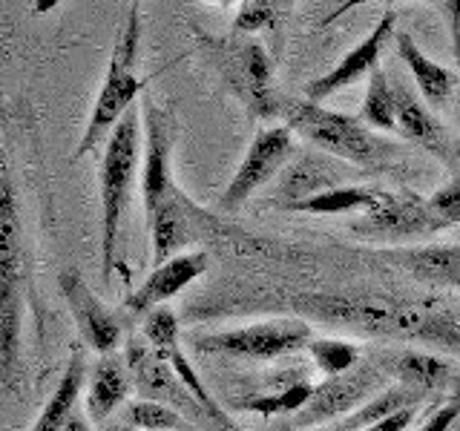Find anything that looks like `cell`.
Segmentation results:
<instances>
[{"mask_svg":"<svg viewBox=\"0 0 460 431\" xmlns=\"http://www.w3.org/2000/svg\"><path fill=\"white\" fill-rule=\"evenodd\" d=\"M291 308L299 320H316L359 337L417 342L435 305L371 294H299L291 299Z\"/></svg>","mask_w":460,"mask_h":431,"instance_id":"6da1fadb","label":"cell"},{"mask_svg":"<svg viewBox=\"0 0 460 431\" xmlns=\"http://www.w3.org/2000/svg\"><path fill=\"white\" fill-rule=\"evenodd\" d=\"M282 119L291 133L311 141L320 153H328L340 162L351 164L357 170L383 172L392 167L402 150L397 144L371 133L357 115H345L337 110H328L323 104H314L305 98H291L282 104Z\"/></svg>","mask_w":460,"mask_h":431,"instance_id":"7a4b0ae2","label":"cell"},{"mask_svg":"<svg viewBox=\"0 0 460 431\" xmlns=\"http://www.w3.org/2000/svg\"><path fill=\"white\" fill-rule=\"evenodd\" d=\"M199 43L208 55V64L219 72L230 95L248 110L253 121H268L282 115L285 101L273 84V61L262 43L234 32L225 38L199 35Z\"/></svg>","mask_w":460,"mask_h":431,"instance_id":"3957f363","label":"cell"},{"mask_svg":"<svg viewBox=\"0 0 460 431\" xmlns=\"http://www.w3.org/2000/svg\"><path fill=\"white\" fill-rule=\"evenodd\" d=\"M141 112L129 110L115 124L107 138L104 162H101V270L110 279L115 268V251H119L121 219L133 190L138 158H141Z\"/></svg>","mask_w":460,"mask_h":431,"instance_id":"277c9868","label":"cell"},{"mask_svg":"<svg viewBox=\"0 0 460 431\" xmlns=\"http://www.w3.org/2000/svg\"><path fill=\"white\" fill-rule=\"evenodd\" d=\"M138 47H141V14H138V6L133 4L127 12L124 26L119 29V38H115L107 75H104L101 92L93 104L90 121H86V127H84L75 158H84L86 153H93L95 144H101V138L110 136L115 129V124H119L124 115L136 107V98L144 86V81L136 72Z\"/></svg>","mask_w":460,"mask_h":431,"instance_id":"5b68a950","label":"cell"},{"mask_svg":"<svg viewBox=\"0 0 460 431\" xmlns=\"http://www.w3.org/2000/svg\"><path fill=\"white\" fill-rule=\"evenodd\" d=\"M23 236L12 187L0 184V380L18 391L21 377V296H23Z\"/></svg>","mask_w":460,"mask_h":431,"instance_id":"8992f818","label":"cell"},{"mask_svg":"<svg viewBox=\"0 0 460 431\" xmlns=\"http://www.w3.org/2000/svg\"><path fill=\"white\" fill-rule=\"evenodd\" d=\"M394 368V351H374L363 356L359 363L340 377H328L325 383L314 385L311 400L302 406L296 414L285 417L279 426H273L270 431H305L320 423L342 420L345 414L357 411L359 406H366L371 397H377L383 391V385Z\"/></svg>","mask_w":460,"mask_h":431,"instance_id":"52a82bcc","label":"cell"},{"mask_svg":"<svg viewBox=\"0 0 460 431\" xmlns=\"http://www.w3.org/2000/svg\"><path fill=\"white\" fill-rule=\"evenodd\" d=\"M314 330L299 316H282V320H268L244 328L219 330V334H205L193 339V348L201 354L219 356H242V359H277L296 351H308Z\"/></svg>","mask_w":460,"mask_h":431,"instance_id":"ba28073f","label":"cell"},{"mask_svg":"<svg viewBox=\"0 0 460 431\" xmlns=\"http://www.w3.org/2000/svg\"><path fill=\"white\" fill-rule=\"evenodd\" d=\"M294 133L282 127H265L253 136L248 153H244L239 170L227 181L225 193L219 198L222 210L236 213L259 187H265L270 179H277L294 158Z\"/></svg>","mask_w":460,"mask_h":431,"instance_id":"9c48e42d","label":"cell"},{"mask_svg":"<svg viewBox=\"0 0 460 431\" xmlns=\"http://www.w3.org/2000/svg\"><path fill=\"white\" fill-rule=\"evenodd\" d=\"M172 144H176V121L172 112L162 107L158 101L147 98L144 101V181H141V196H144V216L147 224L158 207L179 190L172 184Z\"/></svg>","mask_w":460,"mask_h":431,"instance_id":"30bf717a","label":"cell"},{"mask_svg":"<svg viewBox=\"0 0 460 431\" xmlns=\"http://www.w3.org/2000/svg\"><path fill=\"white\" fill-rule=\"evenodd\" d=\"M144 342L164 359L172 368V374L181 380V385L193 394V400L201 406V411L208 414V420L216 431H239L236 423L230 420V414L216 402V397L205 388L196 368L190 365V359L184 356L179 345V320L170 308H155L153 313L144 316Z\"/></svg>","mask_w":460,"mask_h":431,"instance_id":"8fae6325","label":"cell"},{"mask_svg":"<svg viewBox=\"0 0 460 431\" xmlns=\"http://www.w3.org/2000/svg\"><path fill=\"white\" fill-rule=\"evenodd\" d=\"M385 72H388V81H392V92H394L397 133L406 141L417 144L420 150L431 153L446 170H449L457 144L446 133V127L440 124L435 110H429V104L420 98V92H417V86L411 84L406 72L400 66L385 69Z\"/></svg>","mask_w":460,"mask_h":431,"instance_id":"7c38bea8","label":"cell"},{"mask_svg":"<svg viewBox=\"0 0 460 431\" xmlns=\"http://www.w3.org/2000/svg\"><path fill=\"white\" fill-rule=\"evenodd\" d=\"M357 176H363V170L345 164L334 155L305 153L302 158H296L294 164H288L282 170V179L273 187L270 201L277 207L288 210L291 205H299V201H305V198L337 190V187H349V179H357Z\"/></svg>","mask_w":460,"mask_h":431,"instance_id":"4fadbf2b","label":"cell"},{"mask_svg":"<svg viewBox=\"0 0 460 431\" xmlns=\"http://www.w3.org/2000/svg\"><path fill=\"white\" fill-rule=\"evenodd\" d=\"M150 230H153V265L162 268L187 242L210 233H222V224L205 210H199L187 196H181V190H176L153 216Z\"/></svg>","mask_w":460,"mask_h":431,"instance_id":"5bb4252c","label":"cell"},{"mask_svg":"<svg viewBox=\"0 0 460 431\" xmlns=\"http://www.w3.org/2000/svg\"><path fill=\"white\" fill-rule=\"evenodd\" d=\"M394 23H397L394 9H385L380 14L377 26H374L351 52H345L334 69L325 72V75H320L316 81H311L305 86V95H302V98L320 104V101H325L328 95H334V92L345 90V86L357 84L359 78L371 75L374 69H380V55H383L385 43L394 38Z\"/></svg>","mask_w":460,"mask_h":431,"instance_id":"9a60e30c","label":"cell"},{"mask_svg":"<svg viewBox=\"0 0 460 431\" xmlns=\"http://www.w3.org/2000/svg\"><path fill=\"white\" fill-rule=\"evenodd\" d=\"M58 282H61L81 339L101 356H110L121 342V320L90 291V285L84 282L78 270H61Z\"/></svg>","mask_w":460,"mask_h":431,"instance_id":"2e32d148","label":"cell"},{"mask_svg":"<svg viewBox=\"0 0 460 431\" xmlns=\"http://www.w3.org/2000/svg\"><path fill=\"white\" fill-rule=\"evenodd\" d=\"M357 230L385 239H411V236H431L435 224H431L429 205L423 196L400 190H385V198L377 207L363 213V219L357 222Z\"/></svg>","mask_w":460,"mask_h":431,"instance_id":"e0dca14e","label":"cell"},{"mask_svg":"<svg viewBox=\"0 0 460 431\" xmlns=\"http://www.w3.org/2000/svg\"><path fill=\"white\" fill-rule=\"evenodd\" d=\"M127 368L129 374H133V380H138V385L144 388V391L150 394V400L162 402L170 409H181L187 414H196L199 420H208V414L201 411V406L193 400V394L187 391V388L181 385V380L172 374V368L164 363L162 356H158L147 342H129V351H127Z\"/></svg>","mask_w":460,"mask_h":431,"instance_id":"ac0fdd59","label":"cell"},{"mask_svg":"<svg viewBox=\"0 0 460 431\" xmlns=\"http://www.w3.org/2000/svg\"><path fill=\"white\" fill-rule=\"evenodd\" d=\"M210 268V256L205 251H193V253H179L172 256L170 262H164L162 268H153V273L147 277L138 291L129 294L127 299V311L129 313H153L155 308H162L167 299H172L176 294H181L187 285H193L201 273Z\"/></svg>","mask_w":460,"mask_h":431,"instance_id":"d6986e66","label":"cell"},{"mask_svg":"<svg viewBox=\"0 0 460 431\" xmlns=\"http://www.w3.org/2000/svg\"><path fill=\"white\" fill-rule=\"evenodd\" d=\"M394 43H397V57L409 69V78L417 86L420 98L429 104V110H443L457 86V75L449 66L431 61L409 32H394Z\"/></svg>","mask_w":460,"mask_h":431,"instance_id":"ffe728a7","label":"cell"},{"mask_svg":"<svg viewBox=\"0 0 460 431\" xmlns=\"http://www.w3.org/2000/svg\"><path fill=\"white\" fill-rule=\"evenodd\" d=\"M392 374L397 377L400 385L414 388V391H420L426 397H431V394H440L443 397L452 388L457 371L452 368V363H446L443 356L406 348V351H397L394 354V368H392Z\"/></svg>","mask_w":460,"mask_h":431,"instance_id":"44dd1931","label":"cell"},{"mask_svg":"<svg viewBox=\"0 0 460 431\" xmlns=\"http://www.w3.org/2000/svg\"><path fill=\"white\" fill-rule=\"evenodd\" d=\"M388 256L417 279L460 291V244H426V248H409Z\"/></svg>","mask_w":460,"mask_h":431,"instance_id":"7402d4cb","label":"cell"},{"mask_svg":"<svg viewBox=\"0 0 460 431\" xmlns=\"http://www.w3.org/2000/svg\"><path fill=\"white\" fill-rule=\"evenodd\" d=\"M129 385H133V374L121 363L119 356H101L98 365L93 371V383H90V394H86V414L95 426L107 423V417L127 402Z\"/></svg>","mask_w":460,"mask_h":431,"instance_id":"603a6c76","label":"cell"},{"mask_svg":"<svg viewBox=\"0 0 460 431\" xmlns=\"http://www.w3.org/2000/svg\"><path fill=\"white\" fill-rule=\"evenodd\" d=\"M84 377H86V356L81 348H72L64 377H61V383H58L49 402L43 406L32 431H64L66 428L72 414H75V402H78V394L84 388Z\"/></svg>","mask_w":460,"mask_h":431,"instance_id":"cb8c5ba5","label":"cell"},{"mask_svg":"<svg viewBox=\"0 0 460 431\" xmlns=\"http://www.w3.org/2000/svg\"><path fill=\"white\" fill-rule=\"evenodd\" d=\"M423 400H426V394L397 383L392 388H383V391L377 397H371L366 406H359L357 411L345 414L342 420H337L334 426H328L323 431H363V428H371V426L388 420V417L397 414V411L417 409V402H423Z\"/></svg>","mask_w":460,"mask_h":431,"instance_id":"d4e9b609","label":"cell"},{"mask_svg":"<svg viewBox=\"0 0 460 431\" xmlns=\"http://www.w3.org/2000/svg\"><path fill=\"white\" fill-rule=\"evenodd\" d=\"M385 198V190L380 187H359V184H349V187H337V190L320 193L314 198L299 201V205H291L288 210L294 213H308V216H342V213H368L380 205Z\"/></svg>","mask_w":460,"mask_h":431,"instance_id":"484cf974","label":"cell"},{"mask_svg":"<svg viewBox=\"0 0 460 431\" xmlns=\"http://www.w3.org/2000/svg\"><path fill=\"white\" fill-rule=\"evenodd\" d=\"M359 121L374 129H397V107H394V92L388 72L380 66L368 75L363 110H359Z\"/></svg>","mask_w":460,"mask_h":431,"instance_id":"4316f807","label":"cell"},{"mask_svg":"<svg viewBox=\"0 0 460 431\" xmlns=\"http://www.w3.org/2000/svg\"><path fill=\"white\" fill-rule=\"evenodd\" d=\"M311 394H314V385L308 380H294V383L282 385V391L242 397V400H236V409L256 411V414H265V417H273V414L291 417L305 406V402L311 400Z\"/></svg>","mask_w":460,"mask_h":431,"instance_id":"83f0119b","label":"cell"},{"mask_svg":"<svg viewBox=\"0 0 460 431\" xmlns=\"http://www.w3.org/2000/svg\"><path fill=\"white\" fill-rule=\"evenodd\" d=\"M124 426L129 428H138V431H193L190 420L176 411L164 406V402H155V400H136L129 402L121 414Z\"/></svg>","mask_w":460,"mask_h":431,"instance_id":"f1b7e54d","label":"cell"},{"mask_svg":"<svg viewBox=\"0 0 460 431\" xmlns=\"http://www.w3.org/2000/svg\"><path fill=\"white\" fill-rule=\"evenodd\" d=\"M308 354L314 359V365L320 368L325 377H340V374H349L359 359V348L354 342H345V339H311L308 345Z\"/></svg>","mask_w":460,"mask_h":431,"instance_id":"f546056e","label":"cell"},{"mask_svg":"<svg viewBox=\"0 0 460 431\" xmlns=\"http://www.w3.org/2000/svg\"><path fill=\"white\" fill-rule=\"evenodd\" d=\"M426 205H429L431 224H435V233L460 224V179L443 184L440 190H435L426 198Z\"/></svg>","mask_w":460,"mask_h":431,"instance_id":"4dcf8cb0","label":"cell"},{"mask_svg":"<svg viewBox=\"0 0 460 431\" xmlns=\"http://www.w3.org/2000/svg\"><path fill=\"white\" fill-rule=\"evenodd\" d=\"M277 14H279V6L270 4V0H244V4H239L236 21H234V29H230V32L253 38L256 32H262V29H268L273 21H277Z\"/></svg>","mask_w":460,"mask_h":431,"instance_id":"1f68e13d","label":"cell"},{"mask_svg":"<svg viewBox=\"0 0 460 431\" xmlns=\"http://www.w3.org/2000/svg\"><path fill=\"white\" fill-rule=\"evenodd\" d=\"M460 417V397L457 394H446L443 402H438L435 411L426 417V423L417 431H449Z\"/></svg>","mask_w":460,"mask_h":431,"instance_id":"d6a6232c","label":"cell"},{"mask_svg":"<svg viewBox=\"0 0 460 431\" xmlns=\"http://www.w3.org/2000/svg\"><path fill=\"white\" fill-rule=\"evenodd\" d=\"M449 18V29H452V49H455V61L460 66V0H452V4L440 6Z\"/></svg>","mask_w":460,"mask_h":431,"instance_id":"836d02e7","label":"cell"},{"mask_svg":"<svg viewBox=\"0 0 460 431\" xmlns=\"http://www.w3.org/2000/svg\"><path fill=\"white\" fill-rule=\"evenodd\" d=\"M414 414H417V409L397 411V414L388 417V420H383V423H377V426H371V428H363V431H402V428H406V426L414 420Z\"/></svg>","mask_w":460,"mask_h":431,"instance_id":"e575fe53","label":"cell"},{"mask_svg":"<svg viewBox=\"0 0 460 431\" xmlns=\"http://www.w3.org/2000/svg\"><path fill=\"white\" fill-rule=\"evenodd\" d=\"M64 431H90V426H86V420H84L81 414H72V420L66 423Z\"/></svg>","mask_w":460,"mask_h":431,"instance_id":"d590c367","label":"cell"},{"mask_svg":"<svg viewBox=\"0 0 460 431\" xmlns=\"http://www.w3.org/2000/svg\"><path fill=\"white\" fill-rule=\"evenodd\" d=\"M449 172H452V179H460V141H457V147H455V158H452V164H449Z\"/></svg>","mask_w":460,"mask_h":431,"instance_id":"8d00e7d4","label":"cell"},{"mask_svg":"<svg viewBox=\"0 0 460 431\" xmlns=\"http://www.w3.org/2000/svg\"><path fill=\"white\" fill-rule=\"evenodd\" d=\"M449 394H457V397H460V371L455 374V383H452V388H449Z\"/></svg>","mask_w":460,"mask_h":431,"instance_id":"74e56055","label":"cell"},{"mask_svg":"<svg viewBox=\"0 0 460 431\" xmlns=\"http://www.w3.org/2000/svg\"><path fill=\"white\" fill-rule=\"evenodd\" d=\"M104 431H138V428H129V426H124V423H121V426H107Z\"/></svg>","mask_w":460,"mask_h":431,"instance_id":"f35d334b","label":"cell"}]
</instances>
